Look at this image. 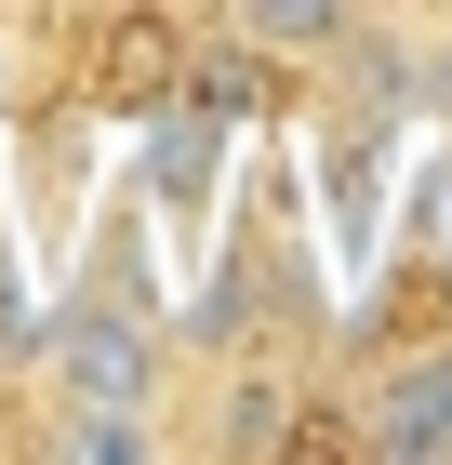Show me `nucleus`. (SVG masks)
Segmentation results:
<instances>
[{
    "mask_svg": "<svg viewBox=\"0 0 452 465\" xmlns=\"http://www.w3.org/2000/svg\"><path fill=\"white\" fill-rule=\"evenodd\" d=\"M213 146H226L213 107H160L146 120V186H160V213H200L213 200Z\"/></svg>",
    "mask_w": 452,
    "mask_h": 465,
    "instance_id": "nucleus-3",
    "label": "nucleus"
},
{
    "mask_svg": "<svg viewBox=\"0 0 452 465\" xmlns=\"http://www.w3.org/2000/svg\"><path fill=\"white\" fill-rule=\"evenodd\" d=\"M347 14H359V0H226V27H240L253 54H333Z\"/></svg>",
    "mask_w": 452,
    "mask_h": 465,
    "instance_id": "nucleus-5",
    "label": "nucleus"
},
{
    "mask_svg": "<svg viewBox=\"0 0 452 465\" xmlns=\"http://www.w3.org/2000/svg\"><path fill=\"white\" fill-rule=\"evenodd\" d=\"M359 439H373L386 465H439L452 452V346L399 359V372L373 386V412H359Z\"/></svg>",
    "mask_w": 452,
    "mask_h": 465,
    "instance_id": "nucleus-2",
    "label": "nucleus"
},
{
    "mask_svg": "<svg viewBox=\"0 0 452 465\" xmlns=\"http://www.w3.org/2000/svg\"><path fill=\"white\" fill-rule=\"evenodd\" d=\"M40 386H54V399H146V412H160V320L120 306V292L54 306V332H40Z\"/></svg>",
    "mask_w": 452,
    "mask_h": 465,
    "instance_id": "nucleus-1",
    "label": "nucleus"
},
{
    "mask_svg": "<svg viewBox=\"0 0 452 465\" xmlns=\"http://www.w3.org/2000/svg\"><path fill=\"white\" fill-rule=\"evenodd\" d=\"M54 452H80V465H146V452H160V412H146V399H54Z\"/></svg>",
    "mask_w": 452,
    "mask_h": 465,
    "instance_id": "nucleus-4",
    "label": "nucleus"
}]
</instances>
